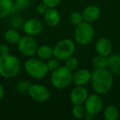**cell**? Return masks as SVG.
<instances>
[{"label":"cell","instance_id":"obj_5","mask_svg":"<svg viewBox=\"0 0 120 120\" xmlns=\"http://www.w3.org/2000/svg\"><path fill=\"white\" fill-rule=\"evenodd\" d=\"M76 45L72 40L68 38L62 39L53 47V56L59 61H65L75 53Z\"/></svg>","mask_w":120,"mask_h":120},{"label":"cell","instance_id":"obj_12","mask_svg":"<svg viewBox=\"0 0 120 120\" xmlns=\"http://www.w3.org/2000/svg\"><path fill=\"white\" fill-rule=\"evenodd\" d=\"M91 72L88 69H79L72 76V82L76 86H86L90 82Z\"/></svg>","mask_w":120,"mask_h":120},{"label":"cell","instance_id":"obj_10","mask_svg":"<svg viewBox=\"0 0 120 120\" xmlns=\"http://www.w3.org/2000/svg\"><path fill=\"white\" fill-rule=\"evenodd\" d=\"M88 97V90L82 86H76L72 89L69 95L71 103L73 105H83Z\"/></svg>","mask_w":120,"mask_h":120},{"label":"cell","instance_id":"obj_3","mask_svg":"<svg viewBox=\"0 0 120 120\" xmlns=\"http://www.w3.org/2000/svg\"><path fill=\"white\" fill-rule=\"evenodd\" d=\"M72 72L68 69L65 66L58 67L53 71L50 76L51 84L56 89H65L72 82Z\"/></svg>","mask_w":120,"mask_h":120},{"label":"cell","instance_id":"obj_7","mask_svg":"<svg viewBox=\"0 0 120 120\" xmlns=\"http://www.w3.org/2000/svg\"><path fill=\"white\" fill-rule=\"evenodd\" d=\"M17 49L22 55L30 58L36 54L38 44L33 37L27 35L21 37L17 44Z\"/></svg>","mask_w":120,"mask_h":120},{"label":"cell","instance_id":"obj_2","mask_svg":"<svg viewBox=\"0 0 120 120\" xmlns=\"http://www.w3.org/2000/svg\"><path fill=\"white\" fill-rule=\"evenodd\" d=\"M21 63L16 56L11 54L0 56V76L4 78H12L19 73Z\"/></svg>","mask_w":120,"mask_h":120},{"label":"cell","instance_id":"obj_27","mask_svg":"<svg viewBox=\"0 0 120 120\" xmlns=\"http://www.w3.org/2000/svg\"><path fill=\"white\" fill-rule=\"evenodd\" d=\"M46 66H47V68H48V71H53L56 70L59 66V60L58 58H49L48 59L46 63Z\"/></svg>","mask_w":120,"mask_h":120},{"label":"cell","instance_id":"obj_16","mask_svg":"<svg viewBox=\"0 0 120 120\" xmlns=\"http://www.w3.org/2000/svg\"><path fill=\"white\" fill-rule=\"evenodd\" d=\"M109 70L113 74L120 75V55L113 54L108 57Z\"/></svg>","mask_w":120,"mask_h":120},{"label":"cell","instance_id":"obj_17","mask_svg":"<svg viewBox=\"0 0 120 120\" xmlns=\"http://www.w3.org/2000/svg\"><path fill=\"white\" fill-rule=\"evenodd\" d=\"M36 55L41 60H48L53 56V48L49 45H43L38 46Z\"/></svg>","mask_w":120,"mask_h":120},{"label":"cell","instance_id":"obj_4","mask_svg":"<svg viewBox=\"0 0 120 120\" xmlns=\"http://www.w3.org/2000/svg\"><path fill=\"white\" fill-rule=\"evenodd\" d=\"M24 68L30 77L32 78L40 80L46 77L48 68L46 64L41 61V59L34 58L30 57L24 64Z\"/></svg>","mask_w":120,"mask_h":120},{"label":"cell","instance_id":"obj_28","mask_svg":"<svg viewBox=\"0 0 120 120\" xmlns=\"http://www.w3.org/2000/svg\"><path fill=\"white\" fill-rule=\"evenodd\" d=\"M10 23H11V26L12 27H15V28H19V27L22 26H23V23H24V21L22 17H20L19 16H13V17L11 18V21H10Z\"/></svg>","mask_w":120,"mask_h":120},{"label":"cell","instance_id":"obj_32","mask_svg":"<svg viewBox=\"0 0 120 120\" xmlns=\"http://www.w3.org/2000/svg\"><path fill=\"white\" fill-rule=\"evenodd\" d=\"M4 89L3 85L0 83V100L4 98Z\"/></svg>","mask_w":120,"mask_h":120},{"label":"cell","instance_id":"obj_13","mask_svg":"<svg viewBox=\"0 0 120 120\" xmlns=\"http://www.w3.org/2000/svg\"><path fill=\"white\" fill-rule=\"evenodd\" d=\"M95 50L98 54L109 57L113 50V45L109 39L100 38L97 40L95 44Z\"/></svg>","mask_w":120,"mask_h":120},{"label":"cell","instance_id":"obj_25","mask_svg":"<svg viewBox=\"0 0 120 120\" xmlns=\"http://www.w3.org/2000/svg\"><path fill=\"white\" fill-rule=\"evenodd\" d=\"M30 82H27V81H22V82H19L18 83L16 86V90L18 94H25L26 92H28V90L30 88Z\"/></svg>","mask_w":120,"mask_h":120},{"label":"cell","instance_id":"obj_1","mask_svg":"<svg viewBox=\"0 0 120 120\" xmlns=\"http://www.w3.org/2000/svg\"><path fill=\"white\" fill-rule=\"evenodd\" d=\"M91 86L96 94L102 95L107 94L113 84V73L109 69H94L91 72Z\"/></svg>","mask_w":120,"mask_h":120},{"label":"cell","instance_id":"obj_29","mask_svg":"<svg viewBox=\"0 0 120 120\" xmlns=\"http://www.w3.org/2000/svg\"><path fill=\"white\" fill-rule=\"evenodd\" d=\"M48 8H56L60 4L62 0H42Z\"/></svg>","mask_w":120,"mask_h":120},{"label":"cell","instance_id":"obj_30","mask_svg":"<svg viewBox=\"0 0 120 120\" xmlns=\"http://www.w3.org/2000/svg\"><path fill=\"white\" fill-rule=\"evenodd\" d=\"M10 53L9 47L7 45H0V56H4L8 55Z\"/></svg>","mask_w":120,"mask_h":120},{"label":"cell","instance_id":"obj_24","mask_svg":"<svg viewBox=\"0 0 120 120\" xmlns=\"http://www.w3.org/2000/svg\"><path fill=\"white\" fill-rule=\"evenodd\" d=\"M78 64H79L78 60H77V58H75L73 55L69 57L68 58H67V59L65 60V67L67 68L68 69H69L70 71H72V72L75 71L76 69L77 68Z\"/></svg>","mask_w":120,"mask_h":120},{"label":"cell","instance_id":"obj_14","mask_svg":"<svg viewBox=\"0 0 120 120\" xmlns=\"http://www.w3.org/2000/svg\"><path fill=\"white\" fill-rule=\"evenodd\" d=\"M60 13L55 8H49L45 13L44 14V20L49 26L54 27L59 24L60 22Z\"/></svg>","mask_w":120,"mask_h":120},{"label":"cell","instance_id":"obj_26","mask_svg":"<svg viewBox=\"0 0 120 120\" xmlns=\"http://www.w3.org/2000/svg\"><path fill=\"white\" fill-rule=\"evenodd\" d=\"M69 21L74 26H78L82 22H84L83 17H82V14L78 12H72L70 14V16H69Z\"/></svg>","mask_w":120,"mask_h":120},{"label":"cell","instance_id":"obj_22","mask_svg":"<svg viewBox=\"0 0 120 120\" xmlns=\"http://www.w3.org/2000/svg\"><path fill=\"white\" fill-rule=\"evenodd\" d=\"M30 5V0H15L13 3L12 14L17 12L18 11H23L28 8Z\"/></svg>","mask_w":120,"mask_h":120},{"label":"cell","instance_id":"obj_20","mask_svg":"<svg viewBox=\"0 0 120 120\" xmlns=\"http://www.w3.org/2000/svg\"><path fill=\"white\" fill-rule=\"evenodd\" d=\"M104 117L107 120H117L119 117L118 109L114 105H107L104 110Z\"/></svg>","mask_w":120,"mask_h":120},{"label":"cell","instance_id":"obj_8","mask_svg":"<svg viewBox=\"0 0 120 120\" xmlns=\"http://www.w3.org/2000/svg\"><path fill=\"white\" fill-rule=\"evenodd\" d=\"M83 105L86 112L87 113H90L92 116H95L102 110L104 103L100 95L95 93L88 95Z\"/></svg>","mask_w":120,"mask_h":120},{"label":"cell","instance_id":"obj_21","mask_svg":"<svg viewBox=\"0 0 120 120\" xmlns=\"http://www.w3.org/2000/svg\"><path fill=\"white\" fill-rule=\"evenodd\" d=\"M92 65L95 69L106 68L108 66V57L103 55H97L92 59Z\"/></svg>","mask_w":120,"mask_h":120},{"label":"cell","instance_id":"obj_18","mask_svg":"<svg viewBox=\"0 0 120 120\" xmlns=\"http://www.w3.org/2000/svg\"><path fill=\"white\" fill-rule=\"evenodd\" d=\"M21 37L20 33L15 29H9L4 33V40L10 45H17Z\"/></svg>","mask_w":120,"mask_h":120},{"label":"cell","instance_id":"obj_9","mask_svg":"<svg viewBox=\"0 0 120 120\" xmlns=\"http://www.w3.org/2000/svg\"><path fill=\"white\" fill-rule=\"evenodd\" d=\"M27 93L29 94L32 100L39 103L46 102L50 97L49 90L46 86H45L44 85H40V84L30 85Z\"/></svg>","mask_w":120,"mask_h":120},{"label":"cell","instance_id":"obj_19","mask_svg":"<svg viewBox=\"0 0 120 120\" xmlns=\"http://www.w3.org/2000/svg\"><path fill=\"white\" fill-rule=\"evenodd\" d=\"M13 2L12 0H0V19L12 14Z\"/></svg>","mask_w":120,"mask_h":120},{"label":"cell","instance_id":"obj_31","mask_svg":"<svg viewBox=\"0 0 120 120\" xmlns=\"http://www.w3.org/2000/svg\"><path fill=\"white\" fill-rule=\"evenodd\" d=\"M49 8L47 7L46 5H45L44 3H42V4H39L38 6H37V8H36V12H38L39 14H45V12L47 11V9H48Z\"/></svg>","mask_w":120,"mask_h":120},{"label":"cell","instance_id":"obj_23","mask_svg":"<svg viewBox=\"0 0 120 120\" xmlns=\"http://www.w3.org/2000/svg\"><path fill=\"white\" fill-rule=\"evenodd\" d=\"M86 113V109H85V108H84V106H82V105H74V107L72 108V116L75 118H77V119L83 118Z\"/></svg>","mask_w":120,"mask_h":120},{"label":"cell","instance_id":"obj_33","mask_svg":"<svg viewBox=\"0 0 120 120\" xmlns=\"http://www.w3.org/2000/svg\"><path fill=\"white\" fill-rule=\"evenodd\" d=\"M93 117H94V116H92V115H90V113H86V114L84 115L83 118H84V119H86V120H90V119H92V118H93Z\"/></svg>","mask_w":120,"mask_h":120},{"label":"cell","instance_id":"obj_11","mask_svg":"<svg viewBox=\"0 0 120 120\" xmlns=\"http://www.w3.org/2000/svg\"><path fill=\"white\" fill-rule=\"evenodd\" d=\"M24 32L30 36L38 35L43 30V23L39 19L30 18L25 21L22 26Z\"/></svg>","mask_w":120,"mask_h":120},{"label":"cell","instance_id":"obj_6","mask_svg":"<svg viewBox=\"0 0 120 120\" xmlns=\"http://www.w3.org/2000/svg\"><path fill=\"white\" fill-rule=\"evenodd\" d=\"M95 35V31L90 25L86 22H82L77 26L74 31V40L77 44L81 45H86L92 41Z\"/></svg>","mask_w":120,"mask_h":120},{"label":"cell","instance_id":"obj_15","mask_svg":"<svg viewBox=\"0 0 120 120\" xmlns=\"http://www.w3.org/2000/svg\"><path fill=\"white\" fill-rule=\"evenodd\" d=\"M82 14L84 22L92 23L100 17V9L95 5H90L84 9Z\"/></svg>","mask_w":120,"mask_h":120}]
</instances>
